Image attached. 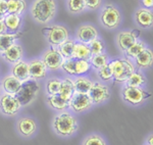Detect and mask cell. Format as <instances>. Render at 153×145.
Masks as SVG:
<instances>
[{"mask_svg":"<svg viewBox=\"0 0 153 145\" xmlns=\"http://www.w3.org/2000/svg\"><path fill=\"white\" fill-rule=\"evenodd\" d=\"M112 68V78L117 82H126L128 78L135 72V68L130 60L122 58L110 61Z\"/></svg>","mask_w":153,"mask_h":145,"instance_id":"cell-4","label":"cell"},{"mask_svg":"<svg viewBox=\"0 0 153 145\" xmlns=\"http://www.w3.org/2000/svg\"><path fill=\"white\" fill-rule=\"evenodd\" d=\"M136 22L143 28H149L153 23V14L151 10L147 8H140L136 11Z\"/></svg>","mask_w":153,"mask_h":145,"instance_id":"cell-19","label":"cell"},{"mask_svg":"<svg viewBox=\"0 0 153 145\" xmlns=\"http://www.w3.org/2000/svg\"><path fill=\"white\" fill-rule=\"evenodd\" d=\"M26 8L24 0H7V14L21 16Z\"/></svg>","mask_w":153,"mask_h":145,"instance_id":"cell-28","label":"cell"},{"mask_svg":"<svg viewBox=\"0 0 153 145\" xmlns=\"http://www.w3.org/2000/svg\"><path fill=\"white\" fill-rule=\"evenodd\" d=\"M92 84L93 82L89 78L79 76L76 80H74V90H75V92L78 93L88 94L91 87H92Z\"/></svg>","mask_w":153,"mask_h":145,"instance_id":"cell-22","label":"cell"},{"mask_svg":"<svg viewBox=\"0 0 153 145\" xmlns=\"http://www.w3.org/2000/svg\"><path fill=\"white\" fill-rule=\"evenodd\" d=\"M142 2V5L144 7H146V8H151L153 6V0H141Z\"/></svg>","mask_w":153,"mask_h":145,"instance_id":"cell-40","label":"cell"},{"mask_svg":"<svg viewBox=\"0 0 153 145\" xmlns=\"http://www.w3.org/2000/svg\"><path fill=\"white\" fill-rule=\"evenodd\" d=\"M74 45H75V41L73 40H66L61 45L58 46V51L60 54L65 57V59L68 58H73V52H74Z\"/></svg>","mask_w":153,"mask_h":145,"instance_id":"cell-30","label":"cell"},{"mask_svg":"<svg viewBox=\"0 0 153 145\" xmlns=\"http://www.w3.org/2000/svg\"><path fill=\"white\" fill-rule=\"evenodd\" d=\"M88 94L92 100L93 104H101L109 99L110 91L107 86L101 84L99 82H95L92 84V87Z\"/></svg>","mask_w":153,"mask_h":145,"instance_id":"cell-10","label":"cell"},{"mask_svg":"<svg viewBox=\"0 0 153 145\" xmlns=\"http://www.w3.org/2000/svg\"><path fill=\"white\" fill-rule=\"evenodd\" d=\"M12 76L16 78L21 82L28 81L30 79V73H29V65L23 60H19L13 65L11 68Z\"/></svg>","mask_w":153,"mask_h":145,"instance_id":"cell-17","label":"cell"},{"mask_svg":"<svg viewBox=\"0 0 153 145\" xmlns=\"http://www.w3.org/2000/svg\"><path fill=\"white\" fill-rule=\"evenodd\" d=\"M145 84H146V78L140 72H134L126 81V85L131 87H142Z\"/></svg>","mask_w":153,"mask_h":145,"instance_id":"cell-29","label":"cell"},{"mask_svg":"<svg viewBox=\"0 0 153 145\" xmlns=\"http://www.w3.org/2000/svg\"><path fill=\"white\" fill-rule=\"evenodd\" d=\"M22 83L23 82L14 78L13 76H8V77L4 78L3 82H2V86H3V90L5 91L6 94L16 95L19 90V88H21Z\"/></svg>","mask_w":153,"mask_h":145,"instance_id":"cell-21","label":"cell"},{"mask_svg":"<svg viewBox=\"0 0 153 145\" xmlns=\"http://www.w3.org/2000/svg\"><path fill=\"white\" fill-rule=\"evenodd\" d=\"M68 7L71 12L79 13L86 8L85 0H68Z\"/></svg>","mask_w":153,"mask_h":145,"instance_id":"cell-35","label":"cell"},{"mask_svg":"<svg viewBox=\"0 0 153 145\" xmlns=\"http://www.w3.org/2000/svg\"><path fill=\"white\" fill-rule=\"evenodd\" d=\"M123 99L132 105H139L148 99L151 94L142 89V87H131L126 85L123 89Z\"/></svg>","mask_w":153,"mask_h":145,"instance_id":"cell-5","label":"cell"},{"mask_svg":"<svg viewBox=\"0 0 153 145\" xmlns=\"http://www.w3.org/2000/svg\"><path fill=\"white\" fill-rule=\"evenodd\" d=\"M98 75L99 77L104 81L110 80L112 79V68L111 63H106L103 68H101L100 70H98Z\"/></svg>","mask_w":153,"mask_h":145,"instance_id":"cell-36","label":"cell"},{"mask_svg":"<svg viewBox=\"0 0 153 145\" xmlns=\"http://www.w3.org/2000/svg\"><path fill=\"white\" fill-rule=\"evenodd\" d=\"M42 61H43L44 65H46V68H49V70L56 71L61 68L63 61H65V57L60 54L58 49L51 48L43 54Z\"/></svg>","mask_w":153,"mask_h":145,"instance_id":"cell-11","label":"cell"},{"mask_svg":"<svg viewBox=\"0 0 153 145\" xmlns=\"http://www.w3.org/2000/svg\"><path fill=\"white\" fill-rule=\"evenodd\" d=\"M101 23L108 29H114L118 27L122 21L120 12L113 5H106L101 12Z\"/></svg>","mask_w":153,"mask_h":145,"instance_id":"cell-7","label":"cell"},{"mask_svg":"<svg viewBox=\"0 0 153 145\" xmlns=\"http://www.w3.org/2000/svg\"><path fill=\"white\" fill-rule=\"evenodd\" d=\"M28 65H29L30 79L40 80V79H43L46 77V75H47V68L44 65L42 59L32 60Z\"/></svg>","mask_w":153,"mask_h":145,"instance_id":"cell-15","label":"cell"},{"mask_svg":"<svg viewBox=\"0 0 153 145\" xmlns=\"http://www.w3.org/2000/svg\"><path fill=\"white\" fill-rule=\"evenodd\" d=\"M78 122L71 114L63 112L57 115L53 121V129L62 137H70L78 131Z\"/></svg>","mask_w":153,"mask_h":145,"instance_id":"cell-2","label":"cell"},{"mask_svg":"<svg viewBox=\"0 0 153 145\" xmlns=\"http://www.w3.org/2000/svg\"><path fill=\"white\" fill-rule=\"evenodd\" d=\"M5 32H6V27H5V24H4V19H0V35L4 34Z\"/></svg>","mask_w":153,"mask_h":145,"instance_id":"cell-41","label":"cell"},{"mask_svg":"<svg viewBox=\"0 0 153 145\" xmlns=\"http://www.w3.org/2000/svg\"><path fill=\"white\" fill-rule=\"evenodd\" d=\"M102 0H85V7L89 9H96L101 5Z\"/></svg>","mask_w":153,"mask_h":145,"instance_id":"cell-38","label":"cell"},{"mask_svg":"<svg viewBox=\"0 0 153 145\" xmlns=\"http://www.w3.org/2000/svg\"><path fill=\"white\" fill-rule=\"evenodd\" d=\"M22 105L16 95L4 94L0 97V109L6 115H14L19 112Z\"/></svg>","mask_w":153,"mask_h":145,"instance_id":"cell-9","label":"cell"},{"mask_svg":"<svg viewBox=\"0 0 153 145\" xmlns=\"http://www.w3.org/2000/svg\"><path fill=\"white\" fill-rule=\"evenodd\" d=\"M140 33L138 30L134 31H125L120 32L117 35V43L123 51H126L129 49L133 44H135L138 41V37Z\"/></svg>","mask_w":153,"mask_h":145,"instance_id":"cell-13","label":"cell"},{"mask_svg":"<svg viewBox=\"0 0 153 145\" xmlns=\"http://www.w3.org/2000/svg\"><path fill=\"white\" fill-rule=\"evenodd\" d=\"M61 81L59 79H51L47 82L46 90L49 95H57L60 90Z\"/></svg>","mask_w":153,"mask_h":145,"instance_id":"cell-34","label":"cell"},{"mask_svg":"<svg viewBox=\"0 0 153 145\" xmlns=\"http://www.w3.org/2000/svg\"><path fill=\"white\" fill-rule=\"evenodd\" d=\"M148 145H153V137H152V135H150V137H149V139H148Z\"/></svg>","mask_w":153,"mask_h":145,"instance_id":"cell-42","label":"cell"},{"mask_svg":"<svg viewBox=\"0 0 153 145\" xmlns=\"http://www.w3.org/2000/svg\"><path fill=\"white\" fill-rule=\"evenodd\" d=\"M61 68L65 73L71 76H81L87 74L91 68L89 60L76 59V58H68L65 59Z\"/></svg>","mask_w":153,"mask_h":145,"instance_id":"cell-6","label":"cell"},{"mask_svg":"<svg viewBox=\"0 0 153 145\" xmlns=\"http://www.w3.org/2000/svg\"><path fill=\"white\" fill-rule=\"evenodd\" d=\"M0 14H7V0H0Z\"/></svg>","mask_w":153,"mask_h":145,"instance_id":"cell-39","label":"cell"},{"mask_svg":"<svg viewBox=\"0 0 153 145\" xmlns=\"http://www.w3.org/2000/svg\"><path fill=\"white\" fill-rule=\"evenodd\" d=\"M4 19V16H1V14H0V19Z\"/></svg>","mask_w":153,"mask_h":145,"instance_id":"cell-43","label":"cell"},{"mask_svg":"<svg viewBox=\"0 0 153 145\" xmlns=\"http://www.w3.org/2000/svg\"><path fill=\"white\" fill-rule=\"evenodd\" d=\"M47 102L52 109L56 110H61V112H63V110L70 109V106H68V101H66L63 98H61L58 94L49 95L47 98Z\"/></svg>","mask_w":153,"mask_h":145,"instance_id":"cell-26","label":"cell"},{"mask_svg":"<svg viewBox=\"0 0 153 145\" xmlns=\"http://www.w3.org/2000/svg\"><path fill=\"white\" fill-rule=\"evenodd\" d=\"M89 48H90L91 51V54L92 55H96V54H101V53L104 52V49H105V45L103 43V41L97 38H95L94 40H92L90 43L88 44Z\"/></svg>","mask_w":153,"mask_h":145,"instance_id":"cell-31","label":"cell"},{"mask_svg":"<svg viewBox=\"0 0 153 145\" xmlns=\"http://www.w3.org/2000/svg\"><path fill=\"white\" fill-rule=\"evenodd\" d=\"M136 63L138 65L139 68H149L151 67L153 62V53L152 50L149 48H145L144 50L141 51L136 56Z\"/></svg>","mask_w":153,"mask_h":145,"instance_id":"cell-23","label":"cell"},{"mask_svg":"<svg viewBox=\"0 0 153 145\" xmlns=\"http://www.w3.org/2000/svg\"><path fill=\"white\" fill-rule=\"evenodd\" d=\"M92 105L93 102L89 94H84V93L74 92L68 101V106L75 112H83L90 109Z\"/></svg>","mask_w":153,"mask_h":145,"instance_id":"cell-8","label":"cell"},{"mask_svg":"<svg viewBox=\"0 0 153 145\" xmlns=\"http://www.w3.org/2000/svg\"><path fill=\"white\" fill-rule=\"evenodd\" d=\"M21 36L22 34L19 33V32L10 34H1L0 35V52L3 53L6 49H8L11 45H13L16 39H19Z\"/></svg>","mask_w":153,"mask_h":145,"instance_id":"cell-24","label":"cell"},{"mask_svg":"<svg viewBox=\"0 0 153 145\" xmlns=\"http://www.w3.org/2000/svg\"><path fill=\"white\" fill-rule=\"evenodd\" d=\"M47 32L48 42L52 46H59L68 39V32L62 26H53L45 29Z\"/></svg>","mask_w":153,"mask_h":145,"instance_id":"cell-12","label":"cell"},{"mask_svg":"<svg viewBox=\"0 0 153 145\" xmlns=\"http://www.w3.org/2000/svg\"><path fill=\"white\" fill-rule=\"evenodd\" d=\"M83 145H106V143L99 135H90L85 139Z\"/></svg>","mask_w":153,"mask_h":145,"instance_id":"cell-37","label":"cell"},{"mask_svg":"<svg viewBox=\"0 0 153 145\" xmlns=\"http://www.w3.org/2000/svg\"><path fill=\"white\" fill-rule=\"evenodd\" d=\"M89 62H90V65H92V67L96 68V70H100L101 68H103L106 63H107V56H106L104 53L92 55L90 59H89Z\"/></svg>","mask_w":153,"mask_h":145,"instance_id":"cell-32","label":"cell"},{"mask_svg":"<svg viewBox=\"0 0 153 145\" xmlns=\"http://www.w3.org/2000/svg\"><path fill=\"white\" fill-rule=\"evenodd\" d=\"M146 48V45L143 41H137L135 44H133L132 46L126 50V53H127L128 56L130 57H133L135 58L139 53H141V51H143L144 49Z\"/></svg>","mask_w":153,"mask_h":145,"instance_id":"cell-33","label":"cell"},{"mask_svg":"<svg viewBox=\"0 0 153 145\" xmlns=\"http://www.w3.org/2000/svg\"><path fill=\"white\" fill-rule=\"evenodd\" d=\"M18 130L24 136H32L37 130L36 122L33 119H30V117H23L18 122Z\"/></svg>","mask_w":153,"mask_h":145,"instance_id":"cell-18","label":"cell"},{"mask_svg":"<svg viewBox=\"0 0 153 145\" xmlns=\"http://www.w3.org/2000/svg\"><path fill=\"white\" fill-rule=\"evenodd\" d=\"M91 51L87 44H84L82 42H75L74 45V52H73V58L76 59H83V60H89L91 58Z\"/></svg>","mask_w":153,"mask_h":145,"instance_id":"cell-20","label":"cell"},{"mask_svg":"<svg viewBox=\"0 0 153 145\" xmlns=\"http://www.w3.org/2000/svg\"><path fill=\"white\" fill-rule=\"evenodd\" d=\"M4 24H5L6 30L11 31L12 33H16L21 28V16H18V14H7L4 18Z\"/></svg>","mask_w":153,"mask_h":145,"instance_id":"cell-27","label":"cell"},{"mask_svg":"<svg viewBox=\"0 0 153 145\" xmlns=\"http://www.w3.org/2000/svg\"><path fill=\"white\" fill-rule=\"evenodd\" d=\"M98 37V32L93 26L90 25H84L81 26L76 31V38L80 42L84 44H88L92 40Z\"/></svg>","mask_w":153,"mask_h":145,"instance_id":"cell-14","label":"cell"},{"mask_svg":"<svg viewBox=\"0 0 153 145\" xmlns=\"http://www.w3.org/2000/svg\"><path fill=\"white\" fill-rule=\"evenodd\" d=\"M39 89H40L39 83L36 80L29 79L28 81H25L22 83L21 88L16 94V97L18 98L22 106H27L35 100Z\"/></svg>","mask_w":153,"mask_h":145,"instance_id":"cell-3","label":"cell"},{"mask_svg":"<svg viewBox=\"0 0 153 145\" xmlns=\"http://www.w3.org/2000/svg\"><path fill=\"white\" fill-rule=\"evenodd\" d=\"M2 54H3L4 59L6 61H8L10 63H16L19 60H22L24 55V50L21 45L14 43L8 49H6Z\"/></svg>","mask_w":153,"mask_h":145,"instance_id":"cell-16","label":"cell"},{"mask_svg":"<svg viewBox=\"0 0 153 145\" xmlns=\"http://www.w3.org/2000/svg\"><path fill=\"white\" fill-rule=\"evenodd\" d=\"M33 19L39 24H47L56 13V4L54 0H35L31 7Z\"/></svg>","mask_w":153,"mask_h":145,"instance_id":"cell-1","label":"cell"},{"mask_svg":"<svg viewBox=\"0 0 153 145\" xmlns=\"http://www.w3.org/2000/svg\"><path fill=\"white\" fill-rule=\"evenodd\" d=\"M74 92H75V90H74V81L71 79L65 78V80L61 81L60 90H59L58 93L59 96L66 100V101H70Z\"/></svg>","mask_w":153,"mask_h":145,"instance_id":"cell-25","label":"cell"}]
</instances>
